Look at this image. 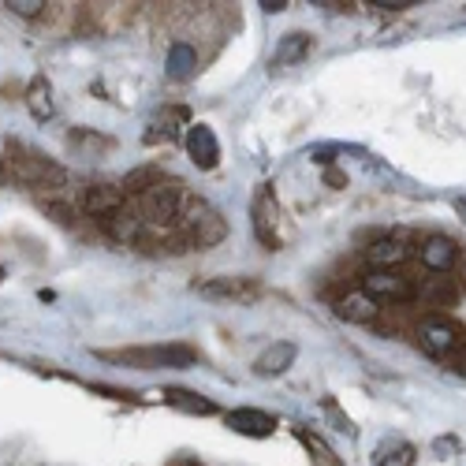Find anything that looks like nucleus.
<instances>
[{
	"label": "nucleus",
	"instance_id": "f257e3e1",
	"mask_svg": "<svg viewBox=\"0 0 466 466\" xmlns=\"http://www.w3.org/2000/svg\"><path fill=\"white\" fill-rule=\"evenodd\" d=\"M94 359L108 366H124V370H183L198 362V351L187 343H153V347H97Z\"/></svg>",
	"mask_w": 466,
	"mask_h": 466
},
{
	"label": "nucleus",
	"instance_id": "f03ea898",
	"mask_svg": "<svg viewBox=\"0 0 466 466\" xmlns=\"http://www.w3.org/2000/svg\"><path fill=\"white\" fill-rule=\"evenodd\" d=\"M176 228L187 243V250H213L228 239V220L198 194H187V202L176 217Z\"/></svg>",
	"mask_w": 466,
	"mask_h": 466
},
{
	"label": "nucleus",
	"instance_id": "7ed1b4c3",
	"mask_svg": "<svg viewBox=\"0 0 466 466\" xmlns=\"http://www.w3.org/2000/svg\"><path fill=\"white\" fill-rule=\"evenodd\" d=\"M5 168H8L12 179H19L26 187H64L67 183V172L56 161H49L46 153H37L30 146H19V142H8Z\"/></svg>",
	"mask_w": 466,
	"mask_h": 466
},
{
	"label": "nucleus",
	"instance_id": "20e7f679",
	"mask_svg": "<svg viewBox=\"0 0 466 466\" xmlns=\"http://www.w3.org/2000/svg\"><path fill=\"white\" fill-rule=\"evenodd\" d=\"M250 220H254V236L265 250H284L291 239V224L284 217V206L277 198L273 187H261L254 194V206H250Z\"/></svg>",
	"mask_w": 466,
	"mask_h": 466
},
{
	"label": "nucleus",
	"instance_id": "39448f33",
	"mask_svg": "<svg viewBox=\"0 0 466 466\" xmlns=\"http://www.w3.org/2000/svg\"><path fill=\"white\" fill-rule=\"evenodd\" d=\"M418 343H421V351L425 355H433V359H451L459 351V343L466 339L462 325L448 314H430V318H421L418 329H414Z\"/></svg>",
	"mask_w": 466,
	"mask_h": 466
},
{
	"label": "nucleus",
	"instance_id": "423d86ee",
	"mask_svg": "<svg viewBox=\"0 0 466 466\" xmlns=\"http://www.w3.org/2000/svg\"><path fill=\"white\" fill-rule=\"evenodd\" d=\"M362 295H370L373 302H414L418 299V284L410 277H403L400 268H366L362 273Z\"/></svg>",
	"mask_w": 466,
	"mask_h": 466
},
{
	"label": "nucleus",
	"instance_id": "0eeeda50",
	"mask_svg": "<svg viewBox=\"0 0 466 466\" xmlns=\"http://www.w3.org/2000/svg\"><path fill=\"white\" fill-rule=\"evenodd\" d=\"M194 291H198L202 299L209 302H231V306H250L261 299V280L254 277H209V280H198L194 284Z\"/></svg>",
	"mask_w": 466,
	"mask_h": 466
},
{
	"label": "nucleus",
	"instance_id": "6e6552de",
	"mask_svg": "<svg viewBox=\"0 0 466 466\" xmlns=\"http://www.w3.org/2000/svg\"><path fill=\"white\" fill-rule=\"evenodd\" d=\"M79 206L86 217H97V220H108L116 213L127 209V190L116 187V183H90L83 194H79Z\"/></svg>",
	"mask_w": 466,
	"mask_h": 466
},
{
	"label": "nucleus",
	"instance_id": "1a4fd4ad",
	"mask_svg": "<svg viewBox=\"0 0 466 466\" xmlns=\"http://www.w3.org/2000/svg\"><path fill=\"white\" fill-rule=\"evenodd\" d=\"M224 425H228L231 433L254 437V441H265V437L277 433V418L268 414V410H258V407H236V410H228L224 414Z\"/></svg>",
	"mask_w": 466,
	"mask_h": 466
},
{
	"label": "nucleus",
	"instance_id": "9d476101",
	"mask_svg": "<svg viewBox=\"0 0 466 466\" xmlns=\"http://www.w3.org/2000/svg\"><path fill=\"white\" fill-rule=\"evenodd\" d=\"M183 146H187V157L198 165L202 172H209V168L220 165V142H217L213 127H206V124H190L187 135H183Z\"/></svg>",
	"mask_w": 466,
	"mask_h": 466
},
{
	"label": "nucleus",
	"instance_id": "9b49d317",
	"mask_svg": "<svg viewBox=\"0 0 466 466\" xmlns=\"http://www.w3.org/2000/svg\"><path fill=\"white\" fill-rule=\"evenodd\" d=\"M418 261L430 268V273H451L459 265V243L448 236H425L418 243Z\"/></svg>",
	"mask_w": 466,
	"mask_h": 466
},
{
	"label": "nucleus",
	"instance_id": "f8f14e48",
	"mask_svg": "<svg viewBox=\"0 0 466 466\" xmlns=\"http://www.w3.org/2000/svg\"><path fill=\"white\" fill-rule=\"evenodd\" d=\"M332 309H336V318L347 321V325H377L380 321V302H373L362 291H351V295L336 299Z\"/></svg>",
	"mask_w": 466,
	"mask_h": 466
},
{
	"label": "nucleus",
	"instance_id": "ddd939ff",
	"mask_svg": "<svg viewBox=\"0 0 466 466\" xmlns=\"http://www.w3.org/2000/svg\"><path fill=\"white\" fill-rule=\"evenodd\" d=\"M295 355H299V347H295L291 339L268 343L265 351L254 359V373H258V377H280V373H288V370H291Z\"/></svg>",
	"mask_w": 466,
	"mask_h": 466
},
{
	"label": "nucleus",
	"instance_id": "4468645a",
	"mask_svg": "<svg viewBox=\"0 0 466 466\" xmlns=\"http://www.w3.org/2000/svg\"><path fill=\"white\" fill-rule=\"evenodd\" d=\"M190 120V112L183 105H172V108H161L157 116L149 120V131H146V142L157 146V142H176L179 138V127Z\"/></svg>",
	"mask_w": 466,
	"mask_h": 466
},
{
	"label": "nucleus",
	"instance_id": "2eb2a0df",
	"mask_svg": "<svg viewBox=\"0 0 466 466\" xmlns=\"http://www.w3.org/2000/svg\"><path fill=\"white\" fill-rule=\"evenodd\" d=\"M407 258H410V247H407V239H400V236H384V239H377V243L366 250L370 268H400Z\"/></svg>",
	"mask_w": 466,
	"mask_h": 466
},
{
	"label": "nucleus",
	"instance_id": "dca6fc26",
	"mask_svg": "<svg viewBox=\"0 0 466 466\" xmlns=\"http://www.w3.org/2000/svg\"><path fill=\"white\" fill-rule=\"evenodd\" d=\"M194 71H198V53H194L187 42H172L168 56H165V75L172 83H190Z\"/></svg>",
	"mask_w": 466,
	"mask_h": 466
},
{
	"label": "nucleus",
	"instance_id": "f3484780",
	"mask_svg": "<svg viewBox=\"0 0 466 466\" xmlns=\"http://www.w3.org/2000/svg\"><path fill=\"white\" fill-rule=\"evenodd\" d=\"M23 101H26V108H30V116H34V120H49V116H53V86H49V79H46V75H34V79L26 83V94H23Z\"/></svg>",
	"mask_w": 466,
	"mask_h": 466
},
{
	"label": "nucleus",
	"instance_id": "a211bd4d",
	"mask_svg": "<svg viewBox=\"0 0 466 466\" xmlns=\"http://www.w3.org/2000/svg\"><path fill=\"white\" fill-rule=\"evenodd\" d=\"M309 46H314V37H309L306 30L288 34L284 42L277 46V53H273V67H291V64H302V60L309 56Z\"/></svg>",
	"mask_w": 466,
	"mask_h": 466
},
{
	"label": "nucleus",
	"instance_id": "6ab92c4d",
	"mask_svg": "<svg viewBox=\"0 0 466 466\" xmlns=\"http://www.w3.org/2000/svg\"><path fill=\"white\" fill-rule=\"evenodd\" d=\"M161 396H165V403H168V407H176V410H183V414H202V418L217 414V407H213L206 396L187 392V388H165Z\"/></svg>",
	"mask_w": 466,
	"mask_h": 466
},
{
	"label": "nucleus",
	"instance_id": "aec40b11",
	"mask_svg": "<svg viewBox=\"0 0 466 466\" xmlns=\"http://www.w3.org/2000/svg\"><path fill=\"white\" fill-rule=\"evenodd\" d=\"M299 441L306 444V451L314 455V462H318V466H343V462H339V455H336V451H332V448H329L314 430H299Z\"/></svg>",
	"mask_w": 466,
	"mask_h": 466
},
{
	"label": "nucleus",
	"instance_id": "412c9836",
	"mask_svg": "<svg viewBox=\"0 0 466 466\" xmlns=\"http://www.w3.org/2000/svg\"><path fill=\"white\" fill-rule=\"evenodd\" d=\"M165 179H168V176H165L161 168H135V172L124 179V190H131V194H138V198H142L146 190H153V187L165 183Z\"/></svg>",
	"mask_w": 466,
	"mask_h": 466
},
{
	"label": "nucleus",
	"instance_id": "4be33fe9",
	"mask_svg": "<svg viewBox=\"0 0 466 466\" xmlns=\"http://www.w3.org/2000/svg\"><path fill=\"white\" fill-rule=\"evenodd\" d=\"M71 146H90V157H97V153H105V149H112L116 142L112 138H105V135H94V131H71V138H67Z\"/></svg>",
	"mask_w": 466,
	"mask_h": 466
},
{
	"label": "nucleus",
	"instance_id": "5701e85b",
	"mask_svg": "<svg viewBox=\"0 0 466 466\" xmlns=\"http://www.w3.org/2000/svg\"><path fill=\"white\" fill-rule=\"evenodd\" d=\"M377 466H414V448L410 444H396L384 455H377Z\"/></svg>",
	"mask_w": 466,
	"mask_h": 466
},
{
	"label": "nucleus",
	"instance_id": "b1692460",
	"mask_svg": "<svg viewBox=\"0 0 466 466\" xmlns=\"http://www.w3.org/2000/svg\"><path fill=\"white\" fill-rule=\"evenodd\" d=\"M5 8L12 15H19V19H37L49 5H46V0H5Z\"/></svg>",
	"mask_w": 466,
	"mask_h": 466
},
{
	"label": "nucleus",
	"instance_id": "393cba45",
	"mask_svg": "<svg viewBox=\"0 0 466 466\" xmlns=\"http://www.w3.org/2000/svg\"><path fill=\"white\" fill-rule=\"evenodd\" d=\"M325 410L332 414V421H336V430L339 433H355V425H351V418H347L339 407H336V400H325Z\"/></svg>",
	"mask_w": 466,
	"mask_h": 466
},
{
	"label": "nucleus",
	"instance_id": "a878e982",
	"mask_svg": "<svg viewBox=\"0 0 466 466\" xmlns=\"http://www.w3.org/2000/svg\"><path fill=\"white\" fill-rule=\"evenodd\" d=\"M455 451H459V441H455V437H444V441H437V455H441V459H451Z\"/></svg>",
	"mask_w": 466,
	"mask_h": 466
},
{
	"label": "nucleus",
	"instance_id": "bb28decb",
	"mask_svg": "<svg viewBox=\"0 0 466 466\" xmlns=\"http://www.w3.org/2000/svg\"><path fill=\"white\" fill-rule=\"evenodd\" d=\"M451 366H455V373H462V377H466V339L459 343V351L451 355Z\"/></svg>",
	"mask_w": 466,
	"mask_h": 466
},
{
	"label": "nucleus",
	"instance_id": "cd10ccee",
	"mask_svg": "<svg viewBox=\"0 0 466 466\" xmlns=\"http://www.w3.org/2000/svg\"><path fill=\"white\" fill-rule=\"evenodd\" d=\"M373 8H384V12H403V8H410V0H377Z\"/></svg>",
	"mask_w": 466,
	"mask_h": 466
},
{
	"label": "nucleus",
	"instance_id": "c85d7f7f",
	"mask_svg": "<svg viewBox=\"0 0 466 466\" xmlns=\"http://www.w3.org/2000/svg\"><path fill=\"white\" fill-rule=\"evenodd\" d=\"M258 8H261V12H268V15H277V12H284V8H288V0H261Z\"/></svg>",
	"mask_w": 466,
	"mask_h": 466
},
{
	"label": "nucleus",
	"instance_id": "c756f323",
	"mask_svg": "<svg viewBox=\"0 0 466 466\" xmlns=\"http://www.w3.org/2000/svg\"><path fill=\"white\" fill-rule=\"evenodd\" d=\"M168 466H206V462H198V459H194V455H176Z\"/></svg>",
	"mask_w": 466,
	"mask_h": 466
},
{
	"label": "nucleus",
	"instance_id": "7c9ffc66",
	"mask_svg": "<svg viewBox=\"0 0 466 466\" xmlns=\"http://www.w3.org/2000/svg\"><path fill=\"white\" fill-rule=\"evenodd\" d=\"M455 213L466 220V198H455Z\"/></svg>",
	"mask_w": 466,
	"mask_h": 466
},
{
	"label": "nucleus",
	"instance_id": "2f4dec72",
	"mask_svg": "<svg viewBox=\"0 0 466 466\" xmlns=\"http://www.w3.org/2000/svg\"><path fill=\"white\" fill-rule=\"evenodd\" d=\"M462 284H466V268H462Z\"/></svg>",
	"mask_w": 466,
	"mask_h": 466
},
{
	"label": "nucleus",
	"instance_id": "473e14b6",
	"mask_svg": "<svg viewBox=\"0 0 466 466\" xmlns=\"http://www.w3.org/2000/svg\"><path fill=\"white\" fill-rule=\"evenodd\" d=\"M0 280H5V268H0Z\"/></svg>",
	"mask_w": 466,
	"mask_h": 466
}]
</instances>
